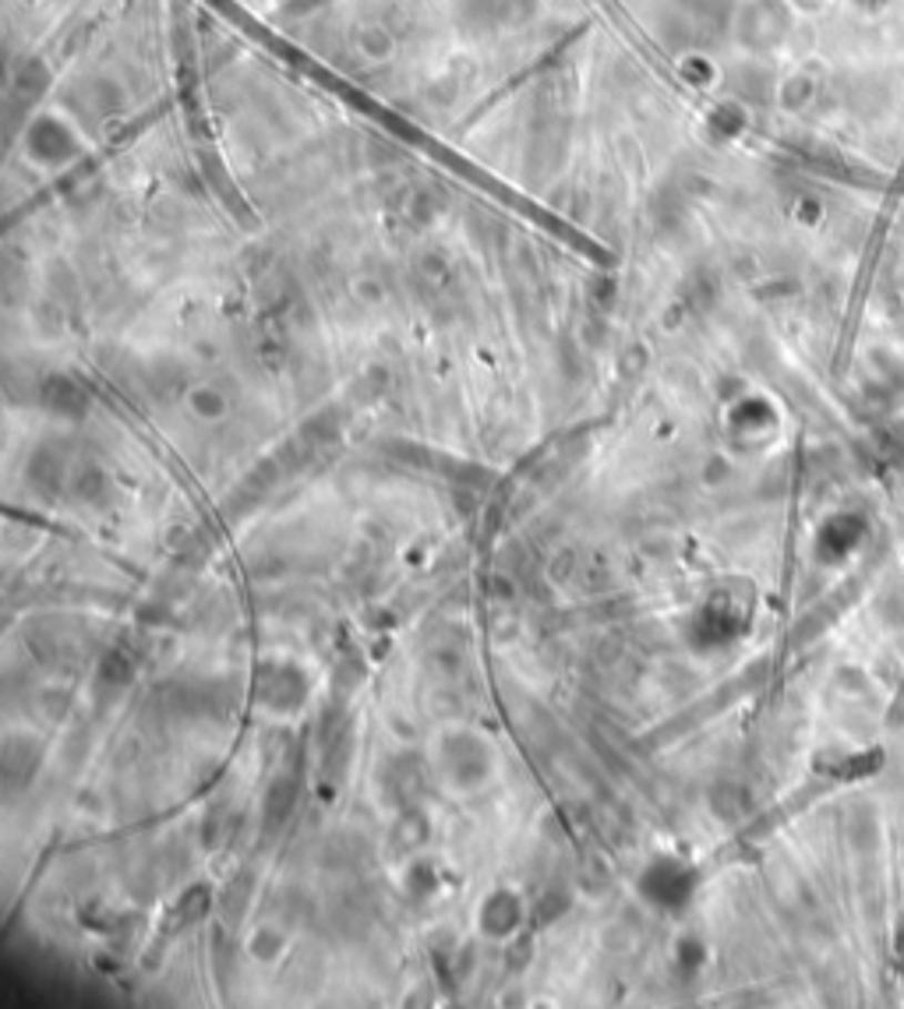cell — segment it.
Instances as JSON below:
<instances>
[{
    "mask_svg": "<svg viewBox=\"0 0 904 1009\" xmlns=\"http://www.w3.org/2000/svg\"><path fill=\"white\" fill-rule=\"evenodd\" d=\"M862 533H865L862 519H855V516H834L823 527V533H820V551L826 558H844V554L855 551V543L862 540Z\"/></svg>",
    "mask_w": 904,
    "mask_h": 1009,
    "instance_id": "cell-1",
    "label": "cell"
}]
</instances>
